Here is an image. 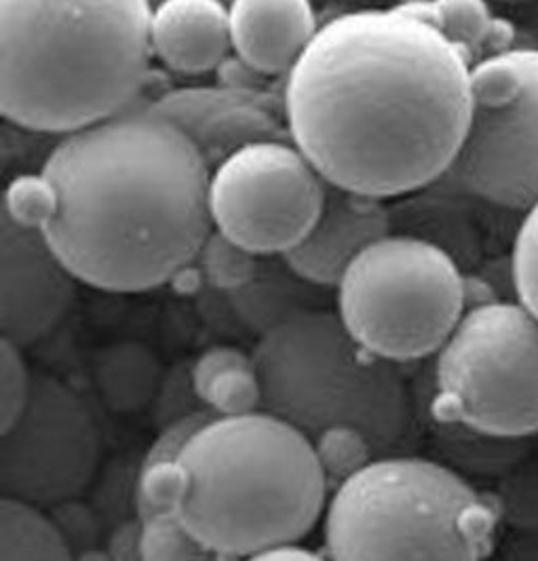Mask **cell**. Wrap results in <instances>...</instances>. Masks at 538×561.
I'll use <instances>...</instances> for the list:
<instances>
[{
	"label": "cell",
	"mask_w": 538,
	"mask_h": 561,
	"mask_svg": "<svg viewBox=\"0 0 538 561\" xmlns=\"http://www.w3.org/2000/svg\"><path fill=\"white\" fill-rule=\"evenodd\" d=\"M471 61L419 15L341 13L287 72L289 140L330 186L374 198L450 173L471 114Z\"/></svg>",
	"instance_id": "1"
},
{
	"label": "cell",
	"mask_w": 538,
	"mask_h": 561,
	"mask_svg": "<svg viewBox=\"0 0 538 561\" xmlns=\"http://www.w3.org/2000/svg\"><path fill=\"white\" fill-rule=\"evenodd\" d=\"M41 175L54 197L45 237L102 291L165 285L214 232L211 168L154 100L61 136Z\"/></svg>",
	"instance_id": "2"
},
{
	"label": "cell",
	"mask_w": 538,
	"mask_h": 561,
	"mask_svg": "<svg viewBox=\"0 0 538 561\" xmlns=\"http://www.w3.org/2000/svg\"><path fill=\"white\" fill-rule=\"evenodd\" d=\"M150 0H0V113L68 136L144 98Z\"/></svg>",
	"instance_id": "3"
},
{
	"label": "cell",
	"mask_w": 538,
	"mask_h": 561,
	"mask_svg": "<svg viewBox=\"0 0 538 561\" xmlns=\"http://www.w3.org/2000/svg\"><path fill=\"white\" fill-rule=\"evenodd\" d=\"M180 460L188 488L178 517L220 558L300 542L330 501L311 439L268 412L216 416Z\"/></svg>",
	"instance_id": "4"
},
{
	"label": "cell",
	"mask_w": 538,
	"mask_h": 561,
	"mask_svg": "<svg viewBox=\"0 0 538 561\" xmlns=\"http://www.w3.org/2000/svg\"><path fill=\"white\" fill-rule=\"evenodd\" d=\"M501 513L446 462L385 456L332 492L323 542L330 561H483Z\"/></svg>",
	"instance_id": "5"
},
{
	"label": "cell",
	"mask_w": 538,
	"mask_h": 561,
	"mask_svg": "<svg viewBox=\"0 0 538 561\" xmlns=\"http://www.w3.org/2000/svg\"><path fill=\"white\" fill-rule=\"evenodd\" d=\"M262 412L309 439L332 426L359 428L376 458L410 446L416 405L397 364L364 348L336 310L300 314L255 344Z\"/></svg>",
	"instance_id": "6"
},
{
	"label": "cell",
	"mask_w": 538,
	"mask_h": 561,
	"mask_svg": "<svg viewBox=\"0 0 538 561\" xmlns=\"http://www.w3.org/2000/svg\"><path fill=\"white\" fill-rule=\"evenodd\" d=\"M336 309L348 334L376 357L421 362L439 353L467 312L465 275L442 245L387 234L348 266Z\"/></svg>",
	"instance_id": "7"
},
{
	"label": "cell",
	"mask_w": 538,
	"mask_h": 561,
	"mask_svg": "<svg viewBox=\"0 0 538 561\" xmlns=\"http://www.w3.org/2000/svg\"><path fill=\"white\" fill-rule=\"evenodd\" d=\"M428 416L499 437L537 435V314L519 300L467 310L435 355Z\"/></svg>",
	"instance_id": "8"
},
{
	"label": "cell",
	"mask_w": 538,
	"mask_h": 561,
	"mask_svg": "<svg viewBox=\"0 0 538 561\" xmlns=\"http://www.w3.org/2000/svg\"><path fill=\"white\" fill-rule=\"evenodd\" d=\"M473 114L450 173L510 209L538 201V49L492 51L471 66Z\"/></svg>",
	"instance_id": "9"
},
{
	"label": "cell",
	"mask_w": 538,
	"mask_h": 561,
	"mask_svg": "<svg viewBox=\"0 0 538 561\" xmlns=\"http://www.w3.org/2000/svg\"><path fill=\"white\" fill-rule=\"evenodd\" d=\"M328 182L285 140L255 141L211 171L214 230L255 255L291 252L317 222Z\"/></svg>",
	"instance_id": "10"
},
{
	"label": "cell",
	"mask_w": 538,
	"mask_h": 561,
	"mask_svg": "<svg viewBox=\"0 0 538 561\" xmlns=\"http://www.w3.org/2000/svg\"><path fill=\"white\" fill-rule=\"evenodd\" d=\"M2 499L49 508L98 478L102 435L85 399L51 374L34 371L28 405L0 433Z\"/></svg>",
	"instance_id": "11"
},
{
	"label": "cell",
	"mask_w": 538,
	"mask_h": 561,
	"mask_svg": "<svg viewBox=\"0 0 538 561\" xmlns=\"http://www.w3.org/2000/svg\"><path fill=\"white\" fill-rule=\"evenodd\" d=\"M79 279L43 228L0 209V332L26 348L49 336L77 298Z\"/></svg>",
	"instance_id": "12"
},
{
	"label": "cell",
	"mask_w": 538,
	"mask_h": 561,
	"mask_svg": "<svg viewBox=\"0 0 538 561\" xmlns=\"http://www.w3.org/2000/svg\"><path fill=\"white\" fill-rule=\"evenodd\" d=\"M214 169L255 141L284 140V104L260 87H178L154 100Z\"/></svg>",
	"instance_id": "13"
},
{
	"label": "cell",
	"mask_w": 538,
	"mask_h": 561,
	"mask_svg": "<svg viewBox=\"0 0 538 561\" xmlns=\"http://www.w3.org/2000/svg\"><path fill=\"white\" fill-rule=\"evenodd\" d=\"M387 234H391V216L382 198L328 184L317 222L291 252L285 253V260L305 279L334 289L348 266Z\"/></svg>",
	"instance_id": "14"
},
{
	"label": "cell",
	"mask_w": 538,
	"mask_h": 561,
	"mask_svg": "<svg viewBox=\"0 0 538 561\" xmlns=\"http://www.w3.org/2000/svg\"><path fill=\"white\" fill-rule=\"evenodd\" d=\"M232 54L260 77H287L319 24L312 0H230Z\"/></svg>",
	"instance_id": "15"
},
{
	"label": "cell",
	"mask_w": 538,
	"mask_h": 561,
	"mask_svg": "<svg viewBox=\"0 0 538 561\" xmlns=\"http://www.w3.org/2000/svg\"><path fill=\"white\" fill-rule=\"evenodd\" d=\"M152 56L182 77L218 72L232 54L225 0H163L152 7Z\"/></svg>",
	"instance_id": "16"
},
{
	"label": "cell",
	"mask_w": 538,
	"mask_h": 561,
	"mask_svg": "<svg viewBox=\"0 0 538 561\" xmlns=\"http://www.w3.org/2000/svg\"><path fill=\"white\" fill-rule=\"evenodd\" d=\"M328 291L305 279L285 255H260L254 277L230 291L228 300L245 332L262 337L300 314L330 309Z\"/></svg>",
	"instance_id": "17"
},
{
	"label": "cell",
	"mask_w": 538,
	"mask_h": 561,
	"mask_svg": "<svg viewBox=\"0 0 538 561\" xmlns=\"http://www.w3.org/2000/svg\"><path fill=\"white\" fill-rule=\"evenodd\" d=\"M163 374L159 357L136 340L108 344L93 359L95 389L118 414H138L152 405Z\"/></svg>",
	"instance_id": "18"
},
{
	"label": "cell",
	"mask_w": 538,
	"mask_h": 561,
	"mask_svg": "<svg viewBox=\"0 0 538 561\" xmlns=\"http://www.w3.org/2000/svg\"><path fill=\"white\" fill-rule=\"evenodd\" d=\"M193 380L203 405L216 416H245L262 412V382L254 355L216 344L193 362Z\"/></svg>",
	"instance_id": "19"
},
{
	"label": "cell",
	"mask_w": 538,
	"mask_h": 561,
	"mask_svg": "<svg viewBox=\"0 0 538 561\" xmlns=\"http://www.w3.org/2000/svg\"><path fill=\"white\" fill-rule=\"evenodd\" d=\"M431 433L444 462L460 476L501 479L530 458V437H499L435 419H431Z\"/></svg>",
	"instance_id": "20"
},
{
	"label": "cell",
	"mask_w": 538,
	"mask_h": 561,
	"mask_svg": "<svg viewBox=\"0 0 538 561\" xmlns=\"http://www.w3.org/2000/svg\"><path fill=\"white\" fill-rule=\"evenodd\" d=\"M0 561H75V553L43 508L2 499Z\"/></svg>",
	"instance_id": "21"
},
{
	"label": "cell",
	"mask_w": 538,
	"mask_h": 561,
	"mask_svg": "<svg viewBox=\"0 0 538 561\" xmlns=\"http://www.w3.org/2000/svg\"><path fill=\"white\" fill-rule=\"evenodd\" d=\"M401 9L439 30L471 64H476V57L488 49L496 36V20L488 0H428Z\"/></svg>",
	"instance_id": "22"
},
{
	"label": "cell",
	"mask_w": 538,
	"mask_h": 561,
	"mask_svg": "<svg viewBox=\"0 0 538 561\" xmlns=\"http://www.w3.org/2000/svg\"><path fill=\"white\" fill-rule=\"evenodd\" d=\"M319 467L330 485V492L362 473L376 460L368 437L355 426H332L312 439Z\"/></svg>",
	"instance_id": "23"
},
{
	"label": "cell",
	"mask_w": 538,
	"mask_h": 561,
	"mask_svg": "<svg viewBox=\"0 0 538 561\" xmlns=\"http://www.w3.org/2000/svg\"><path fill=\"white\" fill-rule=\"evenodd\" d=\"M142 458L118 456L98 473L91 494V505L102 515L108 533L123 522L140 517L138 513V479Z\"/></svg>",
	"instance_id": "24"
},
{
	"label": "cell",
	"mask_w": 538,
	"mask_h": 561,
	"mask_svg": "<svg viewBox=\"0 0 538 561\" xmlns=\"http://www.w3.org/2000/svg\"><path fill=\"white\" fill-rule=\"evenodd\" d=\"M197 262L209 287L230 294L254 277L260 255L248 252L222 232L214 230L203 243Z\"/></svg>",
	"instance_id": "25"
},
{
	"label": "cell",
	"mask_w": 538,
	"mask_h": 561,
	"mask_svg": "<svg viewBox=\"0 0 538 561\" xmlns=\"http://www.w3.org/2000/svg\"><path fill=\"white\" fill-rule=\"evenodd\" d=\"M144 561H218V553L191 533L178 513L142 519Z\"/></svg>",
	"instance_id": "26"
},
{
	"label": "cell",
	"mask_w": 538,
	"mask_h": 561,
	"mask_svg": "<svg viewBox=\"0 0 538 561\" xmlns=\"http://www.w3.org/2000/svg\"><path fill=\"white\" fill-rule=\"evenodd\" d=\"M494 499L501 522L515 533H538V460L526 458L499 479Z\"/></svg>",
	"instance_id": "27"
},
{
	"label": "cell",
	"mask_w": 538,
	"mask_h": 561,
	"mask_svg": "<svg viewBox=\"0 0 538 561\" xmlns=\"http://www.w3.org/2000/svg\"><path fill=\"white\" fill-rule=\"evenodd\" d=\"M188 488L182 460H144L138 479L140 519L178 513Z\"/></svg>",
	"instance_id": "28"
},
{
	"label": "cell",
	"mask_w": 538,
	"mask_h": 561,
	"mask_svg": "<svg viewBox=\"0 0 538 561\" xmlns=\"http://www.w3.org/2000/svg\"><path fill=\"white\" fill-rule=\"evenodd\" d=\"M24 348L2 337L0 342V433H7L28 405L34 374L24 359Z\"/></svg>",
	"instance_id": "29"
},
{
	"label": "cell",
	"mask_w": 538,
	"mask_h": 561,
	"mask_svg": "<svg viewBox=\"0 0 538 561\" xmlns=\"http://www.w3.org/2000/svg\"><path fill=\"white\" fill-rule=\"evenodd\" d=\"M43 511L47 513V517L51 519L57 533L61 534V538L66 540V545L70 547V551L75 556L87 551V549L106 545L108 528H106L102 515L91 503L81 501V496L61 501V503L43 508Z\"/></svg>",
	"instance_id": "30"
},
{
	"label": "cell",
	"mask_w": 538,
	"mask_h": 561,
	"mask_svg": "<svg viewBox=\"0 0 538 561\" xmlns=\"http://www.w3.org/2000/svg\"><path fill=\"white\" fill-rule=\"evenodd\" d=\"M511 283L515 300L538 317V201L526 209L511 255Z\"/></svg>",
	"instance_id": "31"
},
{
	"label": "cell",
	"mask_w": 538,
	"mask_h": 561,
	"mask_svg": "<svg viewBox=\"0 0 538 561\" xmlns=\"http://www.w3.org/2000/svg\"><path fill=\"white\" fill-rule=\"evenodd\" d=\"M198 412H209V410L203 405L195 389L193 364H178L165 369L161 387L152 401L154 426L163 428L171 422L182 421Z\"/></svg>",
	"instance_id": "32"
},
{
	"label": "cell",
	"mask_w": 538,
	"mask_h": 561,
	"mask_svg": "<svg viewBox=\"0 0 538 561\" xmlns=\"http://www.w3.org/2000/svg\"><path fill=\"white\" fill-rule=\"evenodd\" d=\"M54 207V197L43 175H22L9 184L2 197V211L18 222L43 228Z\"/></svg>",
	"instance_id": "33"
},
{
	"label": "cell",
	"mask_w": 538,
	"mask_h": 561,
	"mask_svg": "<svg viewBox=\"0 0 538 561\" xmlns=\"http://www.w3.org/2000/svg\"><path fill=\"white\" fill-rule=\"evenodd\" d=\"M144 522L140 517L118 524L106 536V551L113 561H144Z\"/></svg>",
	"instance_id": "34"
},
{
	"label": "cell",
	"mask_w": 538,
	"mask_h": 561,
	"mask_svg": "<svg viewBox=\"0 0 538 561\" xmlns=\"http://www.w3.org/2000/svg\"><path fill=\"white\" fill-rule=\"evenodd\" d=\"M245 561H330L317 551H311L307 547H300L298 542L294 545H279L271 547L264 551H257L254 556L245 558Z\"/></svg>",
	"instance_id": "35"
},
{
	"label": "cell",
	"mask_w": 538,
	"mask_h": 561,
	"mask_svg": "<svg viewBox=\"0 0 538 561\" xmlns=\"http://www.w3.org/2000/svg\"><path fill=\"white\" fill-rule=\"evenodd\" d=\"M505 561H538V533H515L505 549Z\"/></svg>",
	"instance_id": "36"
},
{
	"label": "cell",
	"mask_w": 538,
	"mask_h": 561,
	"mask_svg": "<svg viewBox=\"0 0 538 561\" xmlns=\"http://www.w3.org/2000/svg\"><path fill=\"white\" fill-rule=\"evenodd\" d=\"M75 561H113V558L106 551V547H95V549H87V551L77 553Z\"/></svg>",
	"instance_id": "37"
},
{
	"label": "cell",
	"mask_w": 538,
	"mask_h": 561,
	"mask_svg": "<svg viewBox=\"0 0 538 561\" xmlns=\"http://www.w3.org/2000/svg\"><path fill=\"white\" fill-rule=\"evenodd\" d=\"M421 2H428V0H397L399 7H410V4H421Z\"/></svg>",
	"instance_id": "38"
},
{
	"label": "cell",
	"mask_w": 538,
	"mask_h": 561,
	"mask_svg": "<svg viewBox=\"0 0 538 561\" xmlns=\"http://www.w3.org/2000/svg\"><path fill=\"white\" fill-rule=\"evenodd\" d=\"M501 2H510V4H522V2H530V0H501Z\"/></svg>",
	"instance_id": "39"
},
{
	"label": "cell",
	"mask_w": 538,
	"mask_h": 561,
	"mask_svg": "<svg viewBox=\"0 0 538 561\" xmlns=\"http://www.w3.org/2000/svg\"><path fill=\"white\" fill-rule=\"evenodd\" d=\"M159 2H163V0H150V4H152V7H157Z\"/></svg>",
	"instance_id": "40"
},
{
	"label": "cell",
	"mask_w": 538,
	"mask_h": 561,
	"mask_svg": "<svg viewBox=\"0 0 538 561\" xmlns=\"http://www.w3.org/2000/svg\"><path fill=\"white\" fill-rule=\"evenodd\" d=\"M225 2H227V4H230V0H225Z\"/></svg>",
	"instance_id": "41"
}]
</instances>
